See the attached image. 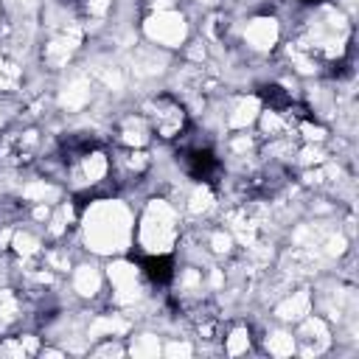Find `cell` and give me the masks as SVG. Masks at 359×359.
I'll return each mask as SVG.
<instances>
[{
	"label": "cell",
	"instance_id": "obj_1",
	"mask_svg": "<svg viewBox=\"0 0 359 359\" xmlns=\"http://www.w3.org/2000/svg\"><path fill=\"white\" fill-rule=\"evenodd\" d=\"M146 121H149L151 132H157V135L165 137V140L177 137V135L185 129V123H188L182 104H180L177 98H171V95H157V98H151L149 107H146Z\"/></svg>",
	"mask_w": 359,
	"mask_h": 359
},
{
	"label": "cell",
	"instance_id": "obj_4",
	"mask_svg": "<svg viewBox=\"0 0 359 359\" xmlns=\"http://www.w3.org/2000/svg\"><path fill=\"white\" fill-rule=\"evenodd\" d=\"M146 266V275L154 280V283H168L174 278V266H171V258L168 255H151L143 261Z\"/></svg>",
	"mask_w": 359,
	"mask_h": 359
},
{
	"label": "cell",
	"instance_id": "obj_2",
	"mask_svg": "<svg viewBox=\"0 0 359 359\" xmlns=\"http://www.w3.org/2000/svg\"><path fill=\"white\" fill-rule=\"evenodd\" d=\"M182 160H185L188 174L196 177V180H210L216 174V168H219V160L213 157L210 149H188Z\"/></svg>",
	"mask_w": 359,
	"mask_h": 359
},
{
	"label": "cell",
	"instance_id": "obj_3",
	"mask_svg": "<svg viewBox=\"0 0 359 359\" xmlns=\"http://www.w3.org/2000/svg\"><path fill=\"white\" fill-rule=\"evenodd\" d=\"M95 149H98V140H95V137H87V135H70V137L62 140V154H65V160L90 157Z\"/></svg>",
	"mask_w": 359,
	"mask_h": 359
}]
</instances>
